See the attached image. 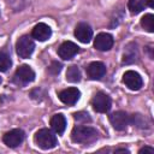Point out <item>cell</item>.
<instances>
[{
  "mask_svg": "<svg viewBox=\"0 0 154 154\" xmlns=\"http://www.w3.org/2000/svg\"><path fill=\"white\" fill-rule=\"evenodd\" d=\"M12 65L11 58L5 53V52H0V71H7Z\"/></svg>",
  "mask_w": 154,
  "mask_h": 154,
  "instance_id": "ffe728a7",
  "label": "cell"
},
{
  "mask_svg": "<svg viewBox=\"0 0 154 154\" xmlns=\"http://www.w3.org/2000/svg\"><path fill=\"white\" fill-rule=\"evenodd\" d=\"M0 82H1V78H0Z\"/></svg>",
  "mask_w": 154,
  "mask_h": 154,
  "instance_id": "d4e9b609",
  "label": "cell"
},
{
  "mask_svg": "<svg viewBox=\"0 0 154 154\" xmlns=\"http://www.w3.org/2000/svg\"><path fill=\"white\" fill-rule=\"evenodd\" d=\"M73 118L76 122L78 123H87V122H90V116L87 113V112H76L73 114Z\"/></svg>",
  "mask_w": 154,
  "mask_h": 154,
  "instance_id": "44dd1931",
  "label": "cell"
},
{
  "mask_svg": "<svg viewBox=\"0 0 154 154\" xmlns=\"http://www.w3.org/2000/svg\"><path fill=\"white\" fill-rule=\"evenodd\" d=\"M141 25L148 32H153L154 31V16L152 13H148V14L143 16L142 19H141Z\"/></svg>",
  "mask_w": 154,
  "mask_h": 154,
  "instance_id": "d6986e66",
  "label": "cell"
},
{
  "mask_svg": "<svg viewBox=\"0 0 154 154\" xmlns=\"http://www.w3.org/2000/svg\"><path fill=\"white\" fill-rule=\"evenodd\" d=\"M35 49V43L29 36H22L16 43V52L20 58H29Z\"/></svg>",
  "mask_w": 154,
  "mask_h": 154,
  "instance_id": "5b68a950",
  "label": "cell"
},
{
  "mask_svg": "<svg viewBox=\"0 0 154 154\" xmlns=\"http://www.w3.org/2000/svg\"><path fill=\"white\" fill-rule=\"evenodd\" d=\"M91 106L96 112L106 113L111 109L112 101H111V97L107 94H105L102 91H99L91 99Z\"/></svg>",
  "mask_w": 154,
  "mask_h": 154,
  "instance_id": "277c9868",
  "label": "cell"
},
{
  "mask_svg": "<svg viewBox=\"0 0 154 154\" xmlns=\"http://www.w3.org/2000/svg\"><path fill=\"white\" fill-rule=\"evenodd\" d=\"M146 6H147V0H129L128 2V7L130 12L134 14L140 13L142 10H144Z\"/></svg>",
  "mask_w": 154,
  "mask_h": 154,
  "instance_id": "e0dca14e",
  "label": "cell"
},
{
  "mask_svg": "<svg viewBox=\"0 0 154 154\" xmlns=\"http://www.w3.org/2000/svg\"><path fill=\"white\" fill-rule=\"evenodd\" d=\"M109 122H111V125L118 130V131H123L128 128L129 123H130V118L129 116L123 112V111H117L114 113H112L109 116Z\"/></svg>",
  "mask_w": 154,
  "mask_h": 154,
  "instance_id": "ba28073f",
  "label": "cell"
},
{
  "mask_svg": "<svg viewBox=\"0 0 154 154\" xmlns=\"http://www.w3.org/2000/svg\"><path fill=\"white\" fill-rule=\"evenodd\" d=\"M87 73L90 79H101L106 73V66L101 61H93L87 67Z\"/></svg>",
  "mask_w": 154,
  "mask_h": 154,
  "instance_id": "4fadbf2b",
  "label": "cell"
},
{
  "mask_svg": "<svg viewBox=\"0 0 154 154\" xmlns=\"http://www.w3.org/2000/svg\"><path fill=\"white\" fill-rule=\"evenodd\" d=\"M123 82L131 90H140L143 85V79L141 75L132 70H129L123 75Z\"/></svg>",
  "mask_w": 154,
  "mask_h": 154,
  "instance_id": "52a82bcc",
  "label": "cell"
},
{
  "mask_svg": "<svg viewBox=\"0 0 154 154\" xmlns=\"http://www.w3.org/2000/svg\"><path fill=\"white\" fill-rule=\"evenodd\" d=\"M66 79L71 83H77L81 81V71L77 66L72 65L66 71Z\"/></svg>",
  "mask_w": 154,
  "mask_h": 154,
  "instance_id": "ac0fdd59",
  "label": "cell"
},
{
  "mask_svg": "<svg viewBox=\"0 0 154 154\" xmlns=\"http://www.w3.org/2000/svg\"><path fill=\"white\" fill-rule=\"evenodd\" d=\"M31 35H32V37L36 38L37 41H46V40H48V38L51 37L52 30H51V28H49L47 24H45V23H38V24H36V25L34 26Z\"/></svg>",
  "mask_w": 154,
  "mask_h": 154,
  "instance_id": "5bb4252c",
  "label": "cell"
},
{
  "mask_svg": "<svg viewBox=\"0 0 154 154\" xmlns=\"http://www.w3.org/2000/svg\"><path fill=\"white\" fill-rule=\"evenodd\" d=\"M78 52V46L71 41H65L60 45V47L58 48V54L61 59L64 60H70L71 58H73Z\"/></svg>",
  "mask_w": 154,
  "mask_h": 154,
  "instance_id": "30bf717a",
  "label": "cell"
},
{
  "mask_svg": "<svg viewBox=\"0 0 154 154\" xmlns=\"http://www.w3.org/2000/svg\"><path fill=\"white\" fill-rule=\"evenodd\" d=\"M49 72L51 73H53V75H57V73H59L60 72V70H61V65L59 64V63H53L52 64V66H49Z\"/></svg>",
  "mask_w": 154,
  "mask_h": 154,
  "instance_id": "7402d4cb",
  "label": "cell"
},
{
  "mask_svg": "<svg viewBox=\"0 0 154 154\" xmlns=\"http://www.w3.org/2000/svg\"><path fill=\"white\" fill-rule=\"evenodd\" d=\"M97 138V131L87 125H78L72 129L71 132V140L75 143H82V144H88Z\"/></svg>",
  "mask_w": 154,
  "mask_h": 154,
  "instance_id": "6da1fadb",
  "label": "cell"
},
{
  "mask_svg": "<svg viewBox=\"0 0 154 154\" xmlns=\"http://www.w3.org/2000/svg\"><path fill=\"white\" fill-rule=\"evenodd\" d=\"M75 36L79 42L89 43L93 38V30L87 23H79L75 29Z\"/></svg>",
  "mask_w": 154,
  "mask_h": 154,
  "instance_id": "9c48e42d",
  "label": "cell"
},
{
  "mask_svg": "<svg viewBox=\"0 0 154 154\" xmlns=\"http://www.w3.org/2000/svg\"><path fill=\"white\" fill-rule=\"evenodd\" d=\"M116 152H124V153H129V150H128V149H124V148H120V149H117Z\"/></svg>",
  "mask_w": 154,
  "mask_h": 154,
  "instance_id": "cb8c5ba5",
  "label": "cell"
},
{
  "mask_svg": "<svg viewBox=\"0 0 154 154\" xmlns=\"http://www.w3.org/2000/svg\"><path fill=\"white\" fill-rule=\"evenodd\" d=\"M113 42H114V40H113L112 35H109L107 32H100L94 40V47L97 51L103 52V51L111 49L113 46Z\"/></svg>",
  "mask_w": 154,
  "mask_h": 154,
  "instance_id": "8fae6325",
  "label": "cell"
},
{
  "mask_svg": "<svg viewBox=\"0 0 154 154\" xmlns=\"http://www.w3.org/2000/svg\"><path fill=\"white\" fill-rule=\"evenodd\" d=\"M138 153L140 154H142V153H144V154H153L154 153V148H152V147H143V148H141L138 150Z\"/></svg>",
  "mask_w": 154,
  "mask_h": 154,
  "instance_id": "603a6c76",
  "label": "cell"
},
{
  "mask_svg": "<svg viewBox=\"0 0 154 154\" xmlns=\"http://www.w3.org/2000/svg\"><path fill=\"white\" fill-rule=\"evenodd\" d=\"M136 60H137V48H136V45L130 43L125 48V51H124L123 63L124 64H131V63H134Z\"/></svg>",
  "mask_w": 154,
  "mask_h": 154,
  "instance_id": "2e32d148",
  "label": "cell"
},
{
  "mask_svg": "<svg viewBox=\"0 0 154 154\" xmlns=\"http://www.w3.org/2000/svg\"><path fill=\"white\" fill-rule=\"evenodd\" d=\"M51 126L58 135H61L66 129V119H65V117L63 114H60V113L54 114L51 118Z\"/></svg>",
  "mask_w": 154,
  "mask_h": 154,
  "instance_id": "9a60e30c",
  "label": "cell"
},
{
  "mask_svg": "<svg viewBox=\"0 0 154 154\" xmlns=\"http://www.w3.org/2000/svg\"><path fill=\"white\" fill-rule=\"evenodd\" d=\"M58 96L60 101L64 102L65 105H75L81 96V91L77 88H67V89L61 90L58 94Z\"/></svg>",
  "mask_w": 154,
  "mask_h": 154,
  "instance_id": "7c38bea8",
  "label": "cell"
},
{
  "mask_svg": "<svg viewBox=\"0 0 154 154\" xmlns=\"http://www.w3.org/2000/svg\"><path fill=\"white\" fill-rule=\"evenodd\" d=\"M34 141L41 149H46V150L52 149L58 144L57 136L48 129L38 130L34 136Z\"/></svg>",
  "mask_w": 154,
  "mask_h": 154,
  "instance_id": "7a4b0ae2",
  "label": "cell"
},
{
  "mask_svg": "<svg viewBox=\"0 0 154 154\" xmlns=\"http://www.w3.org/2000/svg\"><path fill=\"white\" fill-rule=\"evenodd\" d=\"M24 137H25V134H24L23 130H20V129H13V130L7 131L4 135L2 141H4V143L7 147L16 148V147H18L24 141Z\"/></svg>",
  "mask_w": 154,
  "mask_h": 154,
  "instance_id": "8992f818",
  "label": "cell"
},
{
  "mask_svg": "<svg viewBox=\"0 0 154 154\" xmlns=\"http://www.w3.org/2000/svg\"><path fill=\"white\" fill-rule=\"evenodd\" d=\"M35 79V72L29 65L19 66L13 76V81L17 85H26Z\"/></svg>",
  "mask_w": 154,
  "mask_h": 154,
  "instance_id": "3957f363",
  "label": "cell"
}]
</instances>
